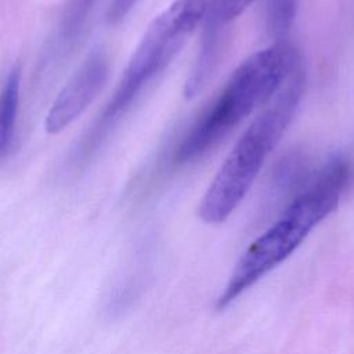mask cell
Segmentation results:
<instances>
[{
  "label": "cell",
  "instance_id": "obj_6",
  "mask_svg": "<svg viewBox=\"0 0 354 354\" xmlns=\"http://www.w3.org/2000/svg\"><path fill=\"white\" fill-rule=\"evenodd\" d=\"M254 0H212L205 18V30L196 69L202 73H213L218 62L224 33Z\"/></svg>",
  "mask_w": 354,
  "mask_h": 354
},
{
  "label": "cell",
  "instance_id": "obj_5",
  "mask_svg": "<svg viewBox=\"0 0 354 354\" xmlns=\"http://www.w3.org/2000/svg\"><path fill=\"white\" fill-rule=\"evenodd\" d=\"M108 75V57L102 51H93L53 101L44 122L47 133L58 134L69 127L98 97Z\"/></svg>",
  "mask_w": 354,
  "mask_h": 354
},
{
  "label": "cell",
  "instance_id": "obj_1",
  "mask_svg": "<svg viewBox=\"0 0 354 354\" xmlns=\"http://www.w3.org/2000/svg\"><path fill=\"white\" fill-rule=\"evenodd\" d=\"M348 177L350 169L343 158L329 159L278 220L241 254L223 292L216 299V308L228 307L252 285L283 263L337 207Z\"/></svg>",
  "mask_w": 354,
  "mask_h": 354
},
{
  "label": "cell",
  "instance_id": "obj_7",
  "mask_svg": "<svg viewBox=\"0 0 354 354\" xmlns=\"http://www.w3.org/2000/svg\"><path fill=\"white\" fill-rule=\"evenodd\" d=\"M21 91V66L12 65L3 84L0 100V156L4 159L15 137Z\"/></svg>",
  "mask_w": 354,
  "mask_h": 354
},
{
  "label": "cell",
  "instance_id": "obj_4",
  "mask_svg": "<svg viewBox=\"0 0 354 354\" xmlns=\"http://www.w3.org/2000/svg\"><path fill=\"white\" fill-rule=\"evenodd\" d=\"M212 0H173L148 25L129 59L101 118L86 138L84 151L94 147L131 102L176 57L188 37L205 21Z\"/></svg>",
  "mask_w": 354,
  "mask_h": 354
},
{
  "label": "cell",
  "instance_id": "obj_2",
  "mask_svg": "<svg viewBox=\"0 0 354 354\" xmlns=\"http://www.w3.org/2000/svg\"><path fill=\"white\" fill-rule=\"evenodd\" d=\"M297 66V53L285 40H278L249 55L183 137L176 148L174 162L191 163L217 147L250 113L264 106Z\"/></svg>",
  "mask_w": 354,
  "mask_h": 354
},
{
  "label": "cell",
  "instance_id": "obj_10",
  "mask_svg": "<svg viewBox=\"0 0 354 354\" xmlns=\"http://www.w3.org/2000/svg\"><path fill=\"white\" fill-rule=\"evenodd\" d=\"M137 1L138 0H112L106 14L108 22L109 24L120 22L133 10Z\"/></svg>",
  "mask_w": 354,
  "mask_h": 354
},
{
  "label": "cell",
  "instance_id": "obj_8",
  "mask_svg": "<svg viewBox=\"0 0 354 354\" xmlns=\"http://www.w3.org/2000/svg\"><path fill=\"white\" fill-rule=\"evenodd\" d=\"M297 0H268L267 25L275 36H283L290 29L296 15Z\"/></svg>",
  "mask_w": 354,
  "mask_h": 354
},
{
  "label": "cell",
  "instance_id": "obj_9",
  "mask_svg": "<svg viewBox=\"0 0 354 354\" xmlns=\"http://www.w3.org/2000/svg\"><path fill=\"white\" fill-rule=\"evenodd\" d=\"M95 0H69L64 15V35L73 37L87 19V15Z\"/></svg>",
  "mask_w": 354,
  "mask_h": 354
},
{
  "label": "cell",
  "instance_id": "obj_3",
  "mask_svg": "<svg viewBox=\"0 0 354 354\" xmlns=\"http://www.w3.org/2000/svg\"><path fill=\"white\" fill-rule=\"evenodd\" d=\"M304 83L303 69L297 66L236 140L198 205V217L203 223L225 221L246 196L293 120Z\"/></svg>",
  "mask_w": 354,
  "mask_h": 354
}]
</instances>
